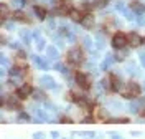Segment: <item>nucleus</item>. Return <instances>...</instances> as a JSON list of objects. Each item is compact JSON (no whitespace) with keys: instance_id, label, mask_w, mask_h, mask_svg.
Here are the masks:
<instances>
[{"instance_id":"6","label":"nucleus","mask_w":145,"mask_h":139,"mask_svg":"<svg viewBox=\"0 0 145 139\" xmlns=\"http://www.w3.org/2000/svg\"><path fill=\"white\" fill-rule=\"evenodd\" d=\"M122 81L119 80V76L116 74H109V91H120Z\"/></svg>"},{"instance_id":"9","label":"nucleus","mask_w":145,"mask_h":139,"mask_svg":"<svg viewBox=\"0 0 145 139\" xmlns=\"http://www.w3.org/2000/svg\"><path fill=\"white\" fill-rule=\"evenodd\" d=\"M127 38H129V45L130 46H138V45H142V42H144L142 37L138 33H134V32L130 35H127Z\"/></svg>"},{"instance_id":"4","label":"nucleus","mask_w":145,"mask_h":139,"mask_svg":"<svg viewBox=\"0 0 145 139\" xmlns=\"http://www.w3.org/2000/svg\"><path fill=\"white\" fill-rule=\"evenodd\" d=\"M76 83H78V86H79L81 90H84V91L91 90V80H89V76H88V74L76 73Z\"/></svg>"},{"instance_id":"18","label":"nucleus","mask_w":145,"mask_h":139,"mask_svg":"<svg viewBox=\"0 0 145 139\" xmlns=\"http://www.w3.org/2000/svg\"><path fill=\"white\" fill-rule=\"evenodd\" d=\"M89 9H91V5L88 3V2H84V3H82L81 7H79V10H86V12H88Z\"/></svg>"},{"instance_id":"3","label":"nucleus","mask_w":145,"mask_h":139,"mask_svg":"<svg viewBox=\"0 0 145 139\" xmlns=\"http://www.w3.org/2000/svg\"><path fill=\"white\" fill-rule=\"evenodd\" d=\"M127 43H129V38H127V35L125 33H122V32H117V33L112 37V46L117 48V50L124 48Z\"/></svg>"},{"instance_id":"16","label":"nucleus","mask_w":145,"mask_h":139,"mask_svg":"<svg viewBox=\"0 0 145 139\" xmlns=\"http://www.w3.org/2000/svg\"><path fill=\"white\" fill-rule=\"evenodd\" d=\"M110 123H129L127 118H114V119H110Z\"/></svg>"},{"instance_id":"12","label":"nucleus","mask_w":145,"mask_h":139,"mask_svg":"<svg viewBox=\"0 0 145 139\" xmlns=\"http://www.w3.org/2000/svg\"><path fill=\"white\" fill-rule=\"evenodd\" d=\"M33 10H35L36 17H38L40 20H43V18L46 17V10L43 9V7H40V5H35V7H33Z\"/></svg>"},{"instance_id":"19","label":"nucleus","mask_w":145,"mask_h":139,"mask_svg":"<svg viewBox=\"0 0 145 139\" xmlns=\"http://www.w3.org/2000/svg\"><path fill=\"white\" fill-rule=\"evenodd\" d=\"M61 121H63V123H71V119H69V118H66V116H63Z\"/></svg>"},{"instance_id":"17","label":"nucleus","mask_w":145,"mask_h":139,"mask_svg":"<svg viewBox=\"0 0 145 139\" xmlns=\"http://www.w3.org/2000/svg\"><path fill=\"white\" fill-rule=\"evenodd\" d=\"M107 3V0H96V7H104Z\"/></svg>"},{"instance_id":"11","label":"nucleus","mask_w":145,"mask_h":139,"mask_svg":"<svg viewBox=\"0 0 145 139\" xmlns=\"http://www.w3.org/2000/svg\"><path fill=\"white\" fill-rule=\"evenodd\" d=\"M69 17H71L74 22H82V18H84L82 12L81 10H78V9H71L69 10Z\"/></svg>"},{"instance_id":"8","label":"nucleus","mask_w":145,"mask_h":139,"mask_svg":"<svg viewBox=\"0 0 145 139\" xmlns=\"http://www.w3.org/2000/svg\"><path fill=\"white\" fill-rule=\"evenodd\" d=\"M13 20H15V22H22V23H30V22H31L30 17H28L25 12H22V10H17V12L13 13Z\"/></svg>"},{"instance_id":"2","label":"nucleus","mask_w":145,"mask_h":139,"mask_svg":"<svg viewBox=\"0 0 145 139\" xmlns=\"http://www.w3.org/2000/svg\"><path fill=\"white\" fill-rule=\"evenodd\" d=\"M122 96H124V98H129V99L138 98V96H140V86H138V83L129 81V83L125 84V88L122 90Z\"/></svg>"},{"instance_id":"14","label":"nucleus","mask_w":145,"mask_h":139,"mask_svg":"<svg viewBox=\"0 0 145 139\" xmlns=\"http://www.w3.org/2000/svg\"><path fill=\"white\" fill-rule=\"evenodd\" d=\"M0 13H2V18H7L10 15V10L7 7V3H2V7H0Z\"/></svg>"},{"instance_id":"10","label":"nucleus","mask_w":145,"mask_h":139,"mask_svg":"<svg viewBox=\"0 0 145 139\" xmlns=\"http://www.w3.org/2000/svg\"><path fill=\"white\" fill-rule=\"evenodd\" d=\"M81 25L84 28H92L94 27V15H92V13H86L84 18H82V22H81Z\"/></svg>"},{"instance_id":"7","label":"nucleus","mask_w":145,"mask_h":139,"mask_svg":"<svg viewBox=\"0 0 145 139\" xmlns=\"http://www.w3.org/2000/svg\"><path fill=\"white\" fill-rule=\"evenodd\" d=\"M3 104H5L8 109H12V111H15V109H20V108H22V104L18 103V99L15 98V96H7V99L3 101Z\"/></svg>"},{"instance_id":"20","label":"nucleus","mask_w":145,"mask_h":139,"mask_svg":"<svg viewBox=\"0 0 145 139\" xmlns=\"http://www.w3.org/2000/svg\"><path fill=\"white\" fill-rule=\"evenodd\" d=\"M140 116H145V109L144 111H140Z\"/></svg>"},{"instance_id":"21","label":"nucleus","mask_w":145,"mask_h":139,"mask_svg":"<svg viewBox=\"0 0 145 139\" xmlns=\"http://www.w3.org/2000/svg\"><path fill=\"white\" fill-rule=\"evenodd\" d=\"M144 42H145V40H144Z\"/></svg>"},{"instance_id":"15","label":"nucleus","mask_w":145,"mask_h":139,"mask_svg":"<svg viewBox=\"0 0 145 139\" xmlns=\"http://www.w3.org/2000/svg\"><path fill=\"white\" fill-rule=\"evenodd\" d=\"M96 118H99V119H106V121H107V116H106V113L102 111V109H99V111H97Z\"/></svg>"},{"instance_id":"5","label":"nucleus","mask_w":145,"mask_h":139,"mask_svg":"<svg viewBox=\"0 0 145 139\" xmlns=\"http://www.w3.org/2000/svg\"><path fill=\"white\" fill-rule=\"evenodd\" d=\"M31 93H33V88H31V84L25 83V84H22V86H20V88L17 90V96L20 98V99H25V98H28Z\"/></svg>"},{"instance_id":"1","label":"nucleus","mask_w":145,"mask_h":139,"mask_svg":"<svg viewBox=\"0 0 145 139\" xmlns=\"http://www.w3.org/2000/svg\"><path fill=\"white\" fill-rule=\"evenodd\" d=\"M82 60H84V53H82V50L79 46H74L71 48L69 51H68V55H66V61L72 66H78L82 63Z\"/></svg>"},{"instance_id":"13","label":"nucleus","mask_w":145,"mask_h":139,"mask_svg":"<svg viewBox=\"0 0 145 139\" xmlns=\"http://www.w3.org/2000/svg\"><path fill=\"white\" fill-rule=\"evenodd\" d=\"M130 7H132V10H135L137 13H142V12H144V5H142V3H140V2H137V0H134V2H132V3H130Z\"/></svg>"}]
</instances>
